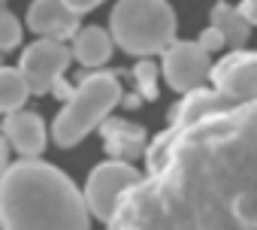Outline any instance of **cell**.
Here are the masks:
<instances>
[{
  "instance_id": "cell-1",
  "label": "cell",
  "mask_w": 257,
  "mask_h": 230,
  "mask_svg": "<svg viewBox=\"0 0 257 230\" xmlns=\"http://www.w3.org/2000/svg\"><path fill=\"white\" fill-rule=\"evenodd\" d=\"M106 230H257V106L194 88L143 152Z\"/></svg>"
},
{
  "instance_id": "cell-2",
  "label": "cell",
  "mask_w": 257,
  "mask_h": 230,
  "mask_svg": "<svg viewBox=\"0 0 257 230\" xmlns=\"http://www.w3.org/2000/svg\"><path fill=\"white\" fill-rule=\"evenodd\" d=\"M4 230H91V215L76 182L40 158H22L0 173Z\"/></svg>"
},
{
  "instance_id": "cell-3",
  "label": "cell",
  "mask_w": 257,
  "mask_h": 230,
  "mask_svg": "<svg viewBox=\"0 0 257 230\" xmlns=\"http://www.w3.org/2000/svg\"><path fill=\"white\" fill-rule=\"evenodd\" d=\"M112 46L134 58L161 55L176 40V13L167 0H118L109 16Z\"/></svg>"
},
{
  "instance_id": "cell-4",
  "label": "cell",
  "mask_w": 257,
  "mask_h": 230,
  "mask_svg": "<svg viewBox=\"0 0 257 230\" xmlns=\"http://www.w3.org/2000/svg\"><path fill=\"white\" fill-rule=\"evenodd\" d=\"M124 97L118 73L100 70V73H85L79 79V85L70 91V97L64 100L67 106L58 112V119L52 125V137L61 149H73L79 146L91 131H97V125L112 112V106H118Z\"/></svg>"
},
{
  "instance_id": "cell-5",
  "label": "cell",
  "mask_w": 257,
  "mask_h": 230,
  "mask_svg": "<svg viewBox=\"0 0 257 230\" xmlns=\"http://www.w3.org/2000/svg\"><path fill=\"white\" fill-rule=\"evenodd\" d=\"M140 182V170L131 164V161H106L100 167L91 170L88 176V185H85V206H88V215L100 218V221H109V215L115 212L118 200L124 197L127 188H134Z\"/></svg>"
},
{
  "instance_id": "cell-6",
  "label": "cell",
  "mask_w": 257,
  "mask_h": 230,
  "mask_svg": "<svg viewBox=\"0 0 257 230\" xmlns=\"http://www.w3.org/2000/svg\"><path fill=\"white\" fill-rule=\"evenodd\" d=\"M70 49L67 43H58V40H46L40 37L37 43H31L22 55V64H19V73L28 85L31 94H49L52 82L64 76V70L70 67Z\"/></svg>"
},
{
  "instance_id": "cell-7",
  "label": "cell",
  "mask_w": 257,
  "mask_h": 230,
  "mask_svg": "<svg viewBox=\"0 0 257 230\" xmlns=\"http://www.w3.org/2000/svg\"><path fill=\"white\" fill-rule=\"evenodd\" d=\"M164 79L173 91L179 94H188L194 88H203V82L209 79V70H212V61H209V52H203L197 43H188V40H173L164 52Z\"/></svg>"
},
{
  "instance_id": "cell-8",
  "label": "cell",
  "mask_w": 257,
  "mask_h": 230,
  "mask_svg": "<svg viewBox=\"0 0 257 230\" xmlns=\"http://www.w3.org/2000/svg\"><path fill=\"white\" fill-rule=\"evenodd\" d=\"M218 94L230 100H254L257 97V55L248 49H236L221 64L209 70Z\"/></svg>"
},
{
  "instance_id": "cell-9",
  "label": "cell",
  "mask_w": 257,
  "mask_h": 230,
  "mask_svg": "<svg viewBox=\"0 0 257 230\" xmlns=\"http://www.w3.org/2000/svg\"><path fill=\"white\" fill-rule=\"evenodd\" d=\"M79 19L82 16H76L64 0H34L28 7V28L37 37L58 40V43H67L82 28Z\"/></svg>"
},
{
  "instance_id": "cell-10",
  "label": "cell",
  "mask_w": 257,
  "mask_h": 230,
  "mask_svg": "<svg viewBox=\"0 0 257 230\" xmlns=\"http://www.w3.org/2000/svg\"><path fill=\"white\" fill-rule=\"evenodd\" d=\"M7 146H13L22 158H40L43 149H46V125L37 112H28V109H16V112H7L4 119V134Z\"/></svg>"
},
{
  "instance_id": "cell-11",
  "label": "cell",
  "mask_w": 257,
  "mask_h": 230,
  "mask_svg": "<svg viewBox=\"0 0 257 230\" xmlns=\"http://www.w3.org/2000/svg\"><path fill=\"white\" fill-rule=\"evenodd\" d=\"M100 137H103V146L109 152V158L115 161H137L143 158L146 146H149V134L143 125H131L124 119H106L97 125Z\"/></svg>"
},
{
  "instance_id": "cell-12",
  "label": "cell",
  "mask_w": 257,
  "mask_h": 230,
  "mask_svg": "<svg viewBox=\"0 0 257 230\" xmlns=\"http://www.w3.org/2000/svg\"><path fill=\"white\" fill-rule=\"evenodd\" d=\"M70 58H76L82 67L94 70V67H103L109 58H112V37L109 31L103 28H79L73 34V49H70Z\"/></svg>"
},
{
  "instance_id": "cell-13",
  "label": "cell",
  "mask_w": 257,
  "mask_h": 230,
  "mask_svg": "<svg viewBox=\"0 0 257 230\" xmlns=\"http://www.w3.org/2000/svg\"><path fill=\"white\" fill-rule=\"evenodd\" d=\"M209 25L221 34L224 40V49H245L248 37H251V22L239 13V7H230V4H218L212 7V16H209Z\"/></svg>"
},
{
  "instance_id": "cell-14",
  "label": "cell",
  "mask_w": 257,
  "mask_h": 230,
  "mask_svg": "<svg viewBox=\"0 0 257 230\" xmlns=\"http://www.w3.org/2000/svg\"><path fill=\"white\" fill-rule=\"evenodd\" d=\"M28 85L19 73V67H0V115L16 112L28 103Z\"/></svg>"
},
{
  "instance_id": "cell-15",
  "label": "cell",
  "mask_w": 257,
  "mask_h": 230,
  "mask_svg": "<svg viewBox=\"0 0 257 230\" xmlns=\"http://www.w3.org/2000/svg\"><path fill=\"white\" fill-rule=\"evenodd\" d=\"M158 64L152 58H140L137 67H134V85H137V94L140 100H155L158 97Z\"/></svg>"
},
{
  "instance_id": "cell-16",
  "label": "cell",
  "mask_w": 257,
  "mask_h": 230,
  "mask_svg": "<svg viewBox=\"0 0 257 230\" xmlns=\"http://www.w3.org/2000/svg\"><path fill=\"white\" fill-rule=\"evenodd\" d=\"M19 43H22V25L4 4H0V52H10Z\"/></svg>"
},
{
  "instance_id": "cell-17",
  "label": "cell",
  "mask_w": 257,
  "mask_h": 230,
  "mask_svg": "<svg viewBox=\"0 0 257 230\" xmlns=\"http://www.w3.org/2000/svg\"><path fill=\"white\" fill-rule=\"evenodd\" d=\"M197 46H200L203 52H209V55H212V52H218V49H224V40H221V34H218V31H215L212 25H209V28H206L203 34H200V40H197Z\"/></svg>"
},
{
  "instance_id": "cell-18",
  "label": "cell",
  "mask_w": 257,
  "mask_h": 230,
  "mask_svg": "<svg viewBox=\"0 0 257 230\" xmlns=\"http://www.w3.org/2000/svg\"><path fill=\"white\" fill-rule=\"evenodd\" d=\"M64 4L76 13V16H85V13H91V10H97L103 0H64Z\"/></svg>"
},
{
  "instance_id": "cell-19",
  "label": "cell",
  "mask_w": 257,
  "mask_h": 230,
  "mask_svg": "<svg viewBox=\"0 0 257 230\" xmlns=\"http://www.w3.org/2000/svg\"><path fill=\"white\" fill-rule=\"evenodd\" d=\"M239 13H242V16H245L248 22H257V0H242Z\"/></svg>"
},
{
  "instance_id": "cell-20",
  "label": "cell",
  "mask_w": 257,
  "mask_h": 230,
  "mask_svg": "<svg viewBox=\"0 0 257 230\" xmlns=\"http://www.w3.org/2000/svg\"><path fill=\"white\" fill-rule=\"evenodd\" d=\"M7 164H10V146H7L4 137H0V173L7 170Z\"/></svg>"
},
{
  "instance_id": "cell-21",
  "label": "cell",
  "mask_w": 257,
  "mask_h": 230,
  "mask_svg": "<svg viewBox=\"0 0 257 230\" xmlns=\"http://www.w3.org/2000/svg\"><path fill=\"white\" fill-rule=\"evenodd\" d=\"M121 103H124L127 109H137V106H143V100H140V94H127V97H121Z\"/></svg>"
},
{
  "instance_id": "cell-22",
  "label": "cell",
  "mask_w": 257,
  "mask_h": 230,
  "mask_svg": "<svg viewBox=\"0 0 257 230\" xmlns=\"http://www.w3.org/2000/svg\"><path fill=\"white\" fill-rule=\"evenodd\" d=\"M0 67H4V52H0Z\"/></svg>"
},
{
  "instance_id": "cell-23",
  "label": "cell",
  "mask_w": 257,
  "mask_h": 230,
  "mask_svg": "<svg viewBox=\"0 0 257 230\" xmlns=\"http://www.w3.org/2000/svg\"><path fill=\"white\" fill-rule=\"evenodd\" d=\"M0 4H4V0H0Z\"/></svg>"
},
{
  "instance_id": "cell-24",
  "label": "cell",
  "mask_w": 257,
  "mask_h": 230,
  "mask_svg": "<svg viewBox=\"0 0 257 230\" xmlns=\"http://www.w3.org/2000/svg\"><path fill=\"white\" fill-rule=\"evenodd\" d=\"M0 230H4V227H0Z\"/></svg>"
}]
</instances>
